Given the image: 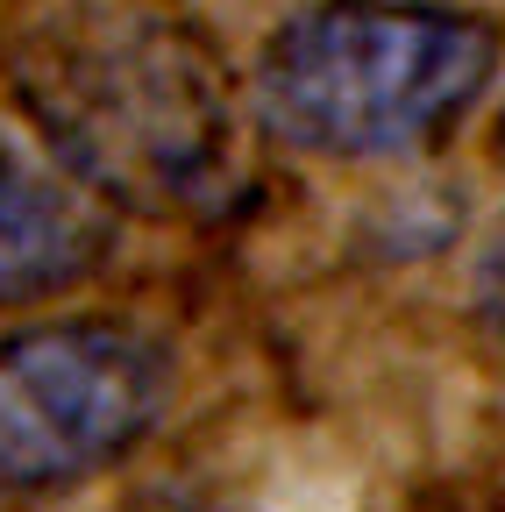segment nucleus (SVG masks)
<instances>
[{"label": "nucleus", "instance_id": "obj_1", "mask_svg": "<svg viewBox=\"0 0 505 512\" xmlns=\"http://www.w3.org/2000/svg\"><path fill=\"white\" fill-rule=\"evenodd\" d=\"M22 114L107 207L214 214L242 185V93L228 57L150 0H50L15 50Z\"/></svg>", "mask_w": 505, "mask_h": 512}, {"label": "nucleus", "instance_id": "obj_2", "mask_svg": "<svg viewBox=\"0 0 505 512\" xmlns=\"http://www.w3.org/2000/svg\"><path fill=\"white\" fill-rule=\"evenodd\" d=\"M498 72V29L434 0H321L257 57V114L313 157L441 143Z\"/></svg>", "mask_w": 505, "mask_h": 512}, {"label": "nucleus", "instance_id": "obj_3", "mask_svg": "<svg viewBox=\"0 0 505 512\" xmlns=\"http://www.w3.org/2000/svg\"><path fill=\"white\" fill-rule=\"evenodd\" d=\"M171 392L164 342L129 320L0 335V498H43L121 463Z\"/></svg>", "mask_w": 505, "mask_h": 512}, {"label": "nucleus", "instance_id": "obj_4", "mask_svg": "<svg viewBox=\"0 0 505 512\" xmlns=\"http://www.w3.org/2000/svg\"><path fill=\"white\" fill-rule=\"evenodd\" d=\"M114 256V207L22 114H0V306L86 285Z\"/></svg>", "mask_w": 505, "mask_h": 512}, {"label": "nucleus", "instance_id": "obj_5", "mask_svg": "<svg viewBox=\"0 0 505 512\" xmlns=\"http://www.w3.org/2000/svg\"><path fill=\"white\" fill-rule=\"evenodd\" d=\"M470 313H477V328H484V342L505 356V221L484 235V249H477V271H470Z\"/></svg>", "mask_w": 505, "mask_h": 512}, {"label": "nucleus", "instance_id": "obj_6", "mask_svg": "<svg viewBox=\"0 0 505 512\" xmlns=\"http://www.w3.org/2000/svg\"><path fill=\"white\" fill-rule=\"evenodd\" d=\"M498 150H505V128H498Z\"/></svg>", "mask_w": 505, "mask_h": 512}]
</instances>
